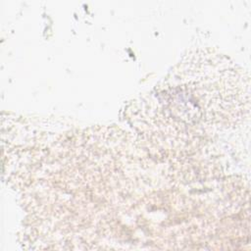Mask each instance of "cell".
Masks as SVG:
<instances>
[{"instance_id": "1", "label": "cell", "mask_w": 251, "mask_h": 251, "mask_svg": "<svg viewBox=\"0 0 251 251\" xmlns=\"http://www.w3.org/2000/svg\"><path fill=\"white\" fill-rule=\"evenodd\" d=\"M195 70L179 63L158 87L157 98L169 106L172 117L191 125L205 126L237 121L244 118L249 107L248 79L240 69L219 54H212L211 62L198 63L192 54ZM171 117V118H172Z\"/></svg>"}]
</instances>
